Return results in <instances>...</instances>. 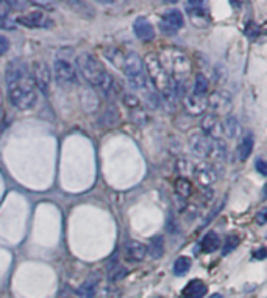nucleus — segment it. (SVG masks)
I'll return each instance as SVG.
<instances>
[{"label": "nucleus", "mask_w": 267, "mask_h": 298, "mask_svg": "<svg viewBox=\"0 0 267 298\" xmlns=\"http://www.w3.org/2000/svg\"><path fill=\"white\" fill-rule=\"evenodd\" d=\"M127 275H128V269H127V267L120 266V264H114L113 267L108 269V272H107V278H108L110 281L116 283V281L124 280Z\"/></svg>", "instance_id": "cd10ccee"}, {"label": "nucleus", "mask_w": 267, "mask_h": 298, "mask_svg": "<svg viewBox=\"0 0 267 298\" xmlns=\"http://www.w3.org/2000/svg\"><path fill=\"white\" fill-rule=\"evenodd\" d=\"M135 35L141 41H152L155 38V28L146 17H138L133 25Z\"/></svg>", "instance_id": "f3484780"}, {"label": "nucleus", "mask_w": 267, "mask_h": 298, "mask_svg": "<svg viewBox=\"0 0 267 298\" xmlns=\"http://www.w3.org/2000/svg\"><path fill=\"white\" fill-rule=\"evenodd\" d=\"M120 71L124 72L128 78H135V77L144 74V61L136 52H125Z\"/></svg>", "instance_id": "9d476101"}, {"label": "nucleus", "mask_w": 267, "mask_h": 298, "mask_svg": "<svg viewBox=\"0 0 267 298\" xmlns=\"http://www.w3.org/2000/svg\"><path fill=\"white\" fill-rule=\"evenodd\" d=\"M208 102V108H211L214 111V114H220V113H227L231 108V97L223 92V91H216L211 94V97L207 98Z\"/></svg>", "instance_id": "2eb2a0df"}, {"label": "nucleus", "mask_w": 267, "mask_h": 298, "mask_svg": "<svg viewBox=\"0 0 267 298\" xmlns=\"http://www.w3.org/2000/svg\"><path fill=\"white\" fill-rule=\"evenodd\" d=\"M124 103L125 106L128 108V114H130V119L139 125V126H144V125H147L149 122V116L146 113V110H144V106L141 103V100L133 95V94H125L124 95Z\"/></svg>", "instance_id": "0eeeda50"}, {"label": "nucleus", "mask_w": 267, "mask_h": 298, "mask_svg": "<svg viewBox=\"0 0 267 298\" xmlns=\"http://www.w3.org/2000/svg\"><path fill=\"white\" fill-rule=\"evenodd\" d=\"M183 25H184V17H183L181 11L177 10V8H172V10H169L166 14H164L161 28L166 33H175Z\"/></svg>", "instance_id": "dca6fc26"}, {"label": "nucleus", "mask_w": 267, "mask_h": 298, "mask_svg": "<svg viewBox=\"0 0 267 298\" xmlns=\"http://www.w3.org/2000/svg\"><path fill=\"white\" fill-rule=\"evenodd\" d=\"M161 64L164 66V69L168 71L174 86H175V91L178 86H184V83H186L191 77V72H192V62L189 59V56L178 50V49H166L161 56H158Z\"/></svg>", "instance_id": "7ed1b4c3"}, {"label": "nucleus", "mask_w": 267, "mask_h": 298, "mask_svg": "<svg viewBox=\"0 0 267 298\" xmlns=\"http://www.w3.org/2000/svg\"><path fill=\"white\" fill-rule=\"evenodd\" d=\"M104 55L114 68L120 69L122 61H124V56H125V50H120L117 47H108V49L104 50Z\"/></svg>", "instance_id": "b1692460"}, {"label": "nucleus", "mask_w": 267, "mask_h": 298, "mask_svg": "<svg viewBox=\"0 0 267 298\" xmlns=\"http://www.w3.org/2000/svg\"><path fill=\"white\" fill-rule=\"evenodd\" d=\"M147 253H150V256L153 259H159L164 254V238L162 236L153 238L150 242V247H147Z\"/></svg>", "instance_id": "bb28decb"}, {"label": "nucleus", "mask_w": 267, "mask_h": 298, "mask_svg": "<svg viewBox=\"0 0 267 298\" xmlns=\"http://www.w3.org/2000/svg\"><path fill=\"white\" fill-rule=\"evenodd\" d=\"M191 266H192V262H191L189 258H186V256H180V258L175 261V264H174V273H175L177 276L186 275V273L189 272Z\"/></svg>", "instance_id": "c756f323"}, {"label": "nucleus", "mask_w": 267, "mask_h": 298, "mask_svg": "<svg viewBox=\"0 0 267 298\" xmlns=\"http://www.w3.org/2000/svg\"><path fill=\"white\" fill-rule=\"evenodd\" d=\"M144 66H146L147 78L152 84V88L156 91V94H159L168 102H174L177 97V91L168 71L161 64L159 58L153 53H149L146 59H144Z\"/></svg>", "instance_id": "20e7f679"}, {"label": "nucleus", "mask_w": 267, "mask_h": 298, "mask_svg": "<svg viewBox=\"0 0 267 298\" xmlns=\"http://www.w3.org/2000/svg\"><path fill=\"white\" fill-rule=\"evenodd\" d=\"M202 251L203 253H213L220 247V236L216 231H210L203 236L202 242H200Z\"/></svg>", "instance_id": "412c9836"}, {"label": "nucleus", "mask_w": 267, "mask_h": 298, "mask_svg": "<svg viewBox=\"0 0 267 298\" xmlns=\"http://www.w3.org/2000/svg\"><path fill=\"white\" fill-rule=\"evenodd\" d=\"M177 167H178V170H180L178 174H181L183 178H184V175H186V174H191V175H192V172H194V165H192L191 162H188L186 159H180L178 164H177Z\"/></svg>", "instance_id": "473e14b6"}, {"label": "nucleus", "mask_w": 267, "mask_h": 298, "mask_svg": "<svg viewBox=\"0 0 267 298\" xmlns=\"http://www.w3.org/2000/svg\"><path fill=\"white\" fill-rule=\"evenodd\" d=\"M80 103H81V106H83V110L86 113H97L98 108H100L98 92L91 86L83 88L80 91Z\"/></svg>", "instance_id": "4468645a"}, {"label": "nucleus", "mask_w": 267, "mask_h": 298, "mask_svg": "<svg viewBox=\"0 0 267 298\" xmlns=\"http://www.w3.org/2000/svg\"><path fill=\"white\" fill-rule=\"evenodd\" d=\"M14 22L24 25L27 28H49L53 25V20L49 19L43 11H33L28 14L17 16Z\"/></svg>", "instance_id": "6e6552de"}, {"label": "nucleus", "mask_w": 267, "mask_h": 298, "mask_svg": "<svg viewBox=\"0 0 267 298\" xmlns=\"http://www.w3.org/2000/svg\"><path fill=\"white\" fill-rule=\"evenodd\" d=\"M255 167H256V170L261 174V175H267V167H265V162H264V159H256V162H255Z\"/></svg>", "instance_id": "c9c22d12"}, {"label": "nucleus", "mask_w": 267, "mask_h": 298, "mask_svg": "<svg viewBox=\"0 0 267 298\" xmlns=\"http://www.w3.org/2000/svg\"><path fill=\"white\" fill-rule=\"evenodd\" d=\"M175 192L181 198H189V197H192V183L186 177H184V178L180 177L175 181Z\"/></svg>", "instance_id": "393cba45"}, {"label": "nucleus", "mask_w": 267, "mask_h": 298, "mask_svg": "<svg viewBox=\"0 0 267 298\" xmlns=\"http://www.w3.org/2000/svg\"><path fill=\"white\" fill-rule=\"evenodd\" d=\"M213 141L214 139L205 136L202 131H197V133H192L189 136V147H191V150L197 156H200V158H210L211 150H213Z\"/></svg>", "instance_id": "1a4fd4ad"}, {"label": "nucleus", "mask_w": 267, "mask_h": 298, "mask_svg": "<svg viewBox=\"0 0 267 298\" xmlns=\"http://www.w3.org/2000/svg\"><path fill=\"white\" fill-rule=\"evenodd\" d=\"M97 289H98V280L88 278L77 289V295H78V298H94L97 295Z\"/></svg>", "instance_id": "5701e85b"}, {"label": "nucleus", "mask_w": 267, "mask_h": 298, "mask_svg": "<svg viewBox=\"0 0 267 298\" xmlns=\"http://www.w3.org/2000/svg\"><path fill=\"white\" fill-rule=\"evenodd\" d=\"M5 89L10 103L20 111L31 110L36 105L38 92L30 68L22 59H11L5 68Z\"/></svg>", "instance_id": "f257e3e1"}, {"label": "nucleus", "mask_w": 267, "mask_h": 298, "mask_svg": "<svg viewBox=\"0 0 267 298\" xmlns=\"http://www.w3.org/2000/svg\"><path fill=\"white\" fill-rule=\"evenodd\" d=\"M256 220H258L259 225H264V223H265V209H264V208L256 214Z\"/></svg>", "instance_id": "e433bc0d"}, {"label": "nucleus", "mask_w": 267, "mask_h": 298, "mask_svg": "<svg viewBox=\"0 0 267 298\" xmlns=\"http://www.w3.org/2000/svg\"><path fill=\"white\" fill-rule=\"evenodd\" d=\"M183 105H184V110H186L191 116H202L205 113V110L208 108L207 97H200L192 92L183 97Z\"/></svg>", "instance_id": "ddd939ff"}, {"label": "nucleus", "mask_w": 267, "mask_h": 298, "mask_svg": "<svg viewBox=\"0 0 267 298\" xmlns=\"http://www.w3.org/2000/svg\"><path fill=\"white\" fill-rule=\"evenodd\" d=\"M16 27V22L14 20H10L8 17L0 20V28H5V30H13Z\"/></svg>", "instance_id": "f704fd0d"}, {"label": "nucleus", "mask_w": 267, "mask_h": 298, "mask_svg": "<svg viewBox=\"0 0 267 298\" xmlns=\"http://www.w3.org/2000/svg\"><path fill=\"white\" fill-rule=\"evenodd\" d=\"M68 5H69L71 8H74L75 13H80L81 16H88V17H91V16L95 14V13H94V8L89 7V5L85 4V2H68Z\"/></svg>", "instance_id": "2f4dec72"}, {"label": "nucleus", "mask_w": 267, "mask_h": 298, "mask_svg": "<svg viewBox=\"0 0 267 298\" xmlns=\"http://www.w3.org/2000/svg\"><path fill=\"white\" fill-rule=\"evenodd\" d=\"M208 292V287L202 280H194L189 281L188 286L183 289L181 298H203Z\"/></svg>", "instance_id": "a211bd4d"}, {"label": "nucleus", "mask_w": 267, "mask_h": 298, "mask_svg": "<svg viewBox=\"0 0 267 298\" xmlns=\"http://www.w3.org/2000/svg\"><path fill=\"white\" fill-rule=\"evenodd\" d=\"M52 74H53L56 83L63 88L74 86V84H77V81H78V75H77L75 68L71 64L69 61L63 59V58L55 59L53 68H52Z\"/></svg>", "instance_id": "39448f33"}, {"label": "nucleus", "mask_w": 267, "mask_h": 298, "mask_svg": "<svg viewBox=\"0 0 267 298\" xmlns=\"http://www.w3.org/2000/svg\"><path fill=\"white\" fill-rule=\"evenodd\" d=\"M125 250H127L128 258L135 262H141L147 256V245H144L139 241H128Z\"/></svg>", "instance_id": "6ab92c4d"}, {"label": "nucleus", "mask_w": 267, "mask_h": 298, "mask_svg": "<svg viewBox=\"0 0 267 298\" xmlns=\"http://www.w3.org/2000/svg\"><path fill=\"white\" fill-rule=\"evenodd\" d=\"M8 50H10V41H8V38L4 36V35H0V56L5 55Z\"/></svg>", "instance_id": "72a5a7b5"}, {"label": "nucleus", "mask_w": 267, "mask_h": 298, "mask_svg": "<svg viewBox=\"0 0 267 298\" xmlns=\"http://www.w3.org/2000/svg\"><path fill=\"white\" fill-rule=\"evenodd\" d=\"M253 145H255V139H253V135L252 133H247L244 135L241 142H239V147H238V159L241 162L247 161L249 156L252 155V150H253Z\"/></svg>", "instance_id": "aec40b11"}, {"label": "nucleus", "mask_w": 267, "mask_h": 298, "mask_svg": "<svg viewBox=\"0 0 267 298\" xmlns=\"http://www.w3.org/2000/svg\"><path fill=\"white\" fill-rule=\"evenodd\" d=\"M192 175H194L197 184H200L205 189L211 187L216 183V180H217V175L214 172V169L210 164H205V162H202V164L194 167Z\"/></svg>", "instance_id": "f8f14e48"}, {"label": "nucleus", "mask_w": 267, "mask_h": 298, "mask_svg": "<svg viewBox=\"0 0 267 298\" xmlns=\"http://www.w3.org/2000/svg\"><path fill=\"white\" fill-rule=\"evenodd\" d=\"M239 242H241V238L238 236V234H230V236L227 238V241H225L223 247H222V254H223V256H227V254L235 251L236 247L239 245Z\"/></svg>", "instance_id": "7c9ffc66"}, {"label": "nucleus", "mask_w": 267, "mask_h": 298, "mask_svg": "<svg viewBox=\"0 0 267 298\" xmlns=\"http://www.w3.org/2000/svg\"><path fill=\"white\" fill-rule=\"evenodd\" d=\"M75 71L91 88L98 89L105 97H116L120 92L116 78L91 53H81L75 59Z\"/></svg>", "instance_id": "f03ea898"}, {"label": "nucleus", "mask_w": 267, "mask_h": 298, "mask_svg": "<svg viewBox=\"0 0 267 298\" xmlns=\"http://www.w3.org/2000/svg\"><path fill=\"white\" fill-rule=\"evenodd\" d=\"M35 88L39 89L44 95H49L50 89V83H52V71L49 68L47 62L44 61H33L31 62V69H30Z\"/></svg>", "instance_id": "423d86ee"}, {"label": "nucleus", "mask_w": 267, "mask_h": 298, "mask_svg": "<svg viewBox=\"0 0 267 298\" xmlns=\"http://www.w3.org/2000/svg\"><path fill=\"white\" fill-rule=\"evenodd\" d=\"M210 89V81L203 74H197L194 80V86H192V94L200 95V97H207Z\"/></svg>", "instance_id": "a878e982"}, {"label": "nucleus", "mask_w": 267, "mask_h": 298, "mask_svg": "<svg viewBox=\"0 0 267 298\" xmlns=\"http://www.w3.org/2000/svg\"><path fill=\"white\" fill-rule=\"evenodd\" d=\"M253 256H255V258H258L259 261H262V259H264V256H265V250H264V248H259V251H258V253H255Z\"/></svg>", "instance_id": "4c0bfd02"}, {"label": "nucleus", "mask_w": 267, "mask_h": 298, "mask_svg": "<svg viewBox=\"0 0 267 298\" xmlns=\"http://www.w3.org/2000/svg\"><path fill=\"white\" fill-rule=\"evenodd\" d=\"M200 128L205 136L211 139H222L223 130H222V122L217 114H205L200 122Z\"/></svg>", "instance_id": "9b49d317"}, {"label": "nucleus", "mask_w": 267, "mask_h": 298, "mask_svg": "<svg viewBox=\"0 0 267 298\" xmlns=\"http://www.w3.org/2000/svg\"><path fill=\"white\" fill-rule=\"evenodd\" d=\"M222 130H223V135H227L230 139H235L241 135L242 128H241V123L238 122V119L235 116H227L225 120L222 122Z\"/></svg>", "instance_id": "4be33fe9"}, {"label": "nucleus", "mask_w": 267, "mask_h": 298, "mask_svg": "<svg viewBox=\"0 0 267 298\" xmlns=\"http://www.w3.org/2000/svg\"><path fill=\"white\" fill-rule=\"evenodd\" d=\"M208 298H223L220 293H214V295H211V296H208Z\"/></svg>", "instance_id": "58836bf2"}, {"label": "nucleus", "mask_w": 267, "mask_h": 298, "mask_svg": "<svg viewBox=\"0 0 267 298\" xmlns=\"http://www.w3.org/2000/svg\"><path fill=\"white\" fill-rule=\"evenodd\" d=\"M119 120H120L119 111L116 108H113V106L108 110H105V113L102 114V117H100L102 125H105V126H114V125L119 123Z\"/></svg>", "instance_id": "c85d7f7f"}]
</instances>
